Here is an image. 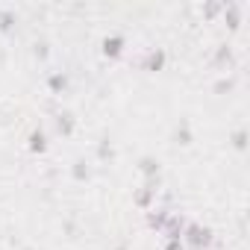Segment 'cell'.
Listing matches in <instances>:
<instances>
[{"label":"cell","instance_id":"cell-5","mask_svg":"<svg viewBox=\"0 0 250 250\" xmlns=\"http://www.w3.org/2000/svg\"><path fill=\"white\" fill-rule=\"evenodd\" d=\"M162 59H165L162 53H150V56H147V68H150V71H156V68L162 65Z\"/></svg>","mask_w":250,"mask_h":250},{"label":"cell","instance_id":"cell-1","mask_svg":"<svg viewBox=\"0 0 250 250\" xmlns=\"http://www.w3.org/2000/svg\"><path fill=\"white\" fill-rule=\"evenodd\" d=\"M183 238H186L194 250H203V247L212 244V229H206V227H200V224H188V229H186Z\"/></svg>","mask_w":250,"mask_h":250},{"label":"cell","instance_id":"cell-3","mask_svg":"<svg viewBox=\"0 0 250 250\" xmlns=\"http://www.w3.org/2000/svg\"><path fill=\"white\" fill-rule=\"evenodd\" d=\"M30 147L42 153V150L47 147V145H44V133H33V136H30Z\"/></svg>","mask_w":250,"mask_h":250},{"label":"cell","instance_id":"cell-4","mask_svg":"<svg viewBox=\"0 0 250 250\" xmlns=\"http://www.w3.org/2000/svg\"><path fill=\"white\" fill-rule=\"evenodd\" d=\"M56 127H59V133H71V115H59Z\"/></svg>","mask_w":250,"mask_h":250},{"label":"cell","instance_id":"cell-2","mask_svg":"<svg viewBox=\"0 0 250 250\" xmlns=\"http://www.w3.org/2000/svg\"><path fill=\"white\" fill-rule=\"evenodd\" d=\"M121 44H124L121 39H106V42H103V50H106V56H118V53H121Z\"/></svg>","mask_w":250,"mask_h":250},{"label":"cell","instance_id":"cell-6","mask_svg":"<svg viewBox=\"0 0 250 250\" xmlns=\"http://www.w3.org/2000/svg\"><path fill=\"white\" fill-rule=\"evenodd\" d=\"M165 250H183V244H180V241H168V247H165Z\"/></svg>","mask_w":250,"mask_h":250}]
</instances>
